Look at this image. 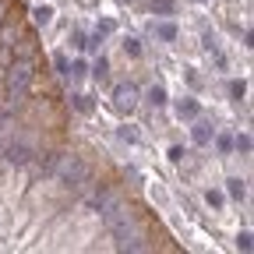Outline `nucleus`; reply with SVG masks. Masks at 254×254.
<instances>
[{
    "instance_id": "1",
    "label": "nucleus",
    "mask_w": 254,
    "mask_h": 254,
    "mask_svg": "<svg viewBox=\"0 0 254 254\" xmlns=\"http://www.w3.org/2000/svg\"><path fill=\"white\" fill-rule=\"evenodd\" d=\"M39 74V53L32 57H11V64L4 67V85H7V95L14 99H28V88H32V78Z\"/></svg>"
},
{
    "instance_id": "2",
    "label": "nucleus",
    "mask_w": 254,
    "mask_h": 254,
    "mask_svg": "<svg viewBox=\"0 0 254 254\" xmlns=\"http://www.w3.org/2000/svg\"><path fill=\"white\" fill-rule=\"evenodd\" d=\"M57 173H60V184L64 187H85L92 180V170L81 163V159H67V155H60V163H57Z\"/></svg>"
},
{
    "instance_id": "3",
    "label": "nucleus",
    "mask_w": 254,
    "mask_h": 254,
    "mask_svg": "<svg viewBox=\"0 0 254 254\" xmlns=\"http://www.w3.org/2000/svg\"><path fill=\"white\" fill-rule=\"evenodd\" d=\"M4 163L7 166H28L32 163V155H36V148L32 145H25V141H11V145H4Z\"/></svg>"
},
{
    "instance_id": "4",
    "label": "nucleus",
    "mask_w": 254,
    "mask_h": 254,
    "mask_svg": "<svg viewBox=\"0 0 254 254\" xmlns=\"http://www.w3.org/2000/svg\"><path fill=\"white\" fill-rule=\"evenodd\" d=\"M113 106H117L120 113H131V110L138 106V88H134V85H117V88H113Z\"/></svg>"
},
{
    "instance_id": "5",
    "label": "nucleus",
    "mask_w": 254,
    "mask_h": 254,
    "mask_svg": "<svg viewBox=\"0 0 254 254\" xmlns=\"http://www.w3.org/2000/svg\"><path fill=\"white\" fill-rule=\"evenodd\" d=\"M32 21H36L39 28L50 25V21H53V7H50V4H36V7H32Z\"/></svg>"
},
{
    "instance_id": "6",
    "label": "nucleus",
    "mask_w": 254,
    "mask_h": 254,
    "mask_svg": "<svg viewBox=\"0 0 254 254\" xmlns=\"http://www.w3.org/2000/svg\"><path fill=\"white\" fill-rule=\"evenodd\" d=\"M190 134H194V141H198V145H208V141H212V134H215V131H212V127H208V124H205V120H198V124H194V127H190Z\"/></svg>"
},
{
    "instance_id": "7",
    "label": "nucleus",
    "mask_w": 254,
    "mask_h": 254,
    "mask_svg": "<svg viewBox=\"0 0 254 254\" xmlns=\"http://www.w3.org/2000/svg\"><path fill=\"white\" fill-rule=\"evenodd\" d=\"M177 117H180V120H194V117H198V103H194V99H180V103H177Z\"/></svg>"
},
{
    "instance_id": "8",
    "label": "nucleus",
    "mask_w": 254,
    "mask_h": 254,
    "mask_svg": "<svg viewBox=\"0 0 254 254\" xmlns=\"http://www.w3.org/2000/svg\"><path fill=\"white\" fill-rule=\"evenodd\" d=\"M155 36L163 39V43H173V39H177V25H173V21H163V25H155Z\"/></svg>"
},
{
    "instance_id": "9",
    "label": "nucleus",
    "mask_w": 254,
    "mask_h": 254,
    "mask_svg": "<svg viewBox=\"0 0 254 254\" xmlns=\"http://www.w3.org/2000/svg\"><path fill=\"white\" fill-rule=\"evenodd\" d=\"M148 103H152V106H166V88H163V85H152V88H148Z\"/></svg>"
},
{
    "instance_id": "10",
    "label": "nucleus",
    "mask_w": 254,
    "mask_h": 254,
    "mask_svg": "<svg viewBox=\"0 0 254 254\" xmlns=\"http://www.w3.org/2000/svg\"><path fill=\"white\" fill-rule=\"evenodd\" d=\"M124 53H127V57H141V43H138L134 36H127V39H124Z\"/></svg>"
},
{
    "instance_id": "11",
    "label": "nucleus",
    "mask_w": 254,
    "mask_h": 254,
    "mask_svg": "<svg viewBox=\"0 0 254 254\" xmlns=\"http://www.w3.org/2000/svg\"><path fill=\"white\" fill-rule=\"evenodd\" d=\"M71 103H74L78 113H92V99H88V95H71Z\"/></svg>"
},
{
    "instance_id": "12",
    "label": "nucleus",
    "mask_w": 254,
    "mask_h": 254,
    "mask_svg": "<svg viewBox=\"0 0 254 254\" xmlns=\"http://www.w3.org/2000/svg\"><path fill=\"white\" fill-rule=\"evenodd\" d=\"M226 184H230V194H233V198H244V194H247V184H244L240 177H233V180H226Z\"/></svg>"
},
{
    "instance_id": "13",
    "label": "nucleus",
    "mask_w": 254,
    "mask_h": 254,
    "mask_svg": "<svg viewBox=\"0 0 254 254\" xmlns=\"http://www.w3.org/2000/svg\"><path fill=\"white\" fill-rule=\"evenodd\" d=\"M152 11H159V14H173L177 4H173V0H152Z\"/></svg>"
},
{
    "instance_id": "14",
    "label": "nucleus",
    "mask_w": 254,
    "mask_h": 254,
    "mask_svg": "<svg viewBox=\"0 0 254 254\" xmlns=\"http://www.w3.org/2000/svg\"><path fill=\"white\" fill-rule=\"evenodd\" d=\"M95 78H99V81H106V74H110V60L106 57H99V60H95V71H92Z\"/></svg>"
},
{
    "instance_id": "15",
    "label": "nucleus",
    "mask_w": 254,
    "mask_h": 254,
    "mask_svg": "<svg viewBox=\"0 0 254 254\" xmlns=\"http://www.w3.org/2000/svg\"><path fill=\"white\" fill-rule=\"evenodd\" d=\"M233 148H237L240 155H247V152H251V134H237V141H233Z\"/></svg>"
},
{
    "instance_id": "16",
    "label": "nucleus",
    "mask_w": 254,
    "mask_h": 254,
    "mask_svg": "<svg viewBox=\"0 0 254 254\" xmlns=\"http://www.w3.org/2000/svg\"><path fill=\"white\" fill-rule=\"evenodd\" d=\"M53 67H57V74H67V67H71V60L64 57V53H57V57H53Z\"/></svg>"
},
{
    "instance_id": "17",
    "label": "nucleus",
    "mask_w": 254,
    "mask_h": 254,
    "mask_svg": "<svg viewBox=\"0 0 254 254\" xmlns=\"http://www.w3.org/2000/svg\"><path fill=\"white\" fill-rule=\"evenodd\" d=\"M205 201H208V208H222V194H219V190H208Z\"/></svg>"
},
{
    "instance_id": "18",
    "label": "nucleus",
    "mask_w": 254,
    "mask_h": 254,
    "mask_svg": "<svg viewBox=\"0 0 254 254\" xmlns=\"http://www.w3.org/2000/svg\"><path fill=\"white\" fill-rule=\"evenodd\" d=\"M184 159H187V152H184L180 145H173V148H170V163H184Z\"/></svg>"
},
{
    "instance_id": "19",
    "label": "nucleus",
    "mask_w": 254,
    "mask_h": 254,
    "mask_svg": "<svg viewBox=\"0 0 254 254\" xmlns=\"http://www.w3.org/2000/svg\"><path fill=\"white\" fill-rule=\"evenodd\" d=\"M244 92H247L244 81H233V85H230V95H233V99H244Z\"/></svg>"
},
{
    "instance_id": "20",
    "label": "nucleus",
    "mask_w": 254,
    "mask_h": 254,
    "mask_svg": "<svg viewBox=\"0 0 254 254\" xmlns=\"http://www.w3.org/2000/svg\"><path fill=\"white\" fill-rule=\"evenodd\" d=\"M237 247H240V251H251V233H247V230L237 233Z\"/></svg>"
},
{
    "instance_id": "21",
    "label": "nucleus",
    "mask_w": 254,
    "mask_h": 254,
    "mask_svg": "<svg viewBox=\"0 0 254 254\" xmlns=\"http://www.w3.org/2000/svg\"><path fill=\"white\" fill-rule=\"evenodd\" d=\"M11 18V0H0V25Z\"/></svg>"
},
{
    "instance_id": "22",
    "label": "nucleus",
    "mask_w": 254,
    "mask_h": 254,
    "mask_svg": "<svg viewBox=\"0 0 254 254\" xmlns=\"http://www.w3.org/2000/svg\"><path fill=\"white\" fill-rule=\"evenodd\" d=\"M71 46H74V50H81V46H85V36H81V32H74V36H71Z\"/></svg>"
},
{
    "instance_id": "23",
    "label": "nucleus",
    "mask_w": 254,
    "mask_h": 254,
    "mask_svg": "<svg viewBox=\"0 0 254 254\" xmlns=\"http://www.w3.org/2000/svg\"><path fill=\"white\" fill-rule=\"evenodd\" d=\"M219 148H222V152H230V148H233V138L222 134V138H219Z\"/></svg>"
}]
</instances>
